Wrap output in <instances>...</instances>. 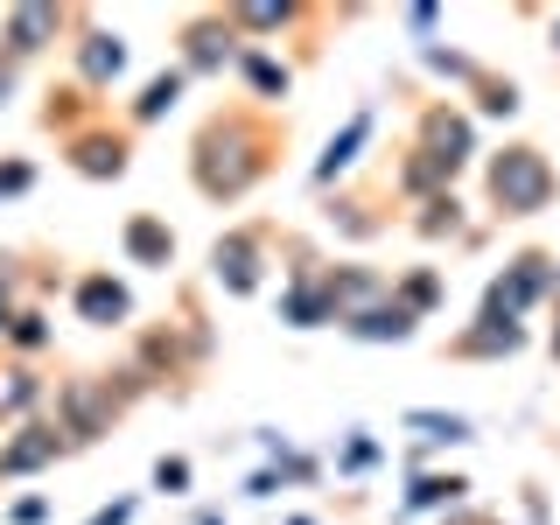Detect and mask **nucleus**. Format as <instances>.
<instances>
[{"instance_id": "obj_15", "label": "nucleus", "mask_w": 560, "mask_h": 525, "mask_svg": "<svg viewBox=\"0 0 560 525\" xmlns=\"http://www.w3.org/2000/svg\"><path fill=\"white\" fill-rule=\"evenodd\" d=\"M245 78H253L259 92H288V70H280L273 57H245Z\"/></svg>"}, {"instance_id": "obj_14", "label": "nucleus", "mask_w": 560, "mask_h": 525, "mask_svg": "<svg viewBox=\"0 0 560 525\" xmlns=\"http://www.w3.org/2000/svg\"><path fill=\"white\" fill-rule=\"evenodd\" d=\"M175 92H183V78H154V84H148V98H140V119H162L168 105H175Z\"/></svg>"}, {"instance_id": "obj_8", "label": "nucleus", "mask_w": 560, "mask_h": 525, "mask_svg": "<svg viewBox=\"0 0 560 525\" xmlns=\"http://www.w3.org/2000/svg\"><path fill=\"white\" fill-rule=\"evenodd\" d=\"M218 280L224 288H253L259 280V253H253V238H218Z\"/></svg>"}, {"instance_id": "obj_3", "label": "nucleus", "mask_w": 560, "mask_h": 525, "mask_svg": "<svg viewBox=\"0 0 560 525\" xmlns=\"http://www.w3.org/2000/svg\"><path fill=\"white\" fill-rule=\"evenodd\" d=\"M63 455V428H43V420H28L22 434H14L8 448H0V477H35L43 463H57Z\"/></svg>"}, {"instance_id": "obj_5", "label": "nucleus", "mask_w": 560, "mask_h": 525, "mask_svg": "<svg viewBox=\"0 0 560 525\" xmlns=\"http://www.w3.org/2000/svg\"><path fill=\"white\" fill-rule=\"evenodd\" d=\"M57 28H63L57 8H14L8 14V49H14V57H35V49H43Z\"/></svg>"}, {"instance_id": "obj_4", "label": "nucleus", "mask_w": 560, "mask_h": 525, "mask_svg": "<svg viewBox=\"0 0 560 525\" xmlns=\"http://www.w3.org/2000/svg\"><path fill=\"white\" fill-rule=\"evenodd\" d=\"M78 315H84L92 329H113L119 315H127V288H119L113 273H84V280H78Z\"/></svg>"}, {"instance_id": "obj_2", "label": "nucleus", "mask_w": 560, "mask_h": 525, "mask_svg": "<svg viewBox=\"0 0 560 525\" xmlns=\"http://www.w3.org/2000/svg\"><path fill=\"white\" fill-rule=\"evenodd\" d=\"M57 413H63L70 442H92L105 420H113V399H105V385H92V378H70L63 393H57Z\"/></svg>"}, {"instance_id": "obj_6", "label": "nucleus", "mask_w": 560, "mask_h": 525, "mask_svg": "<svg viewBox=\"0 0 560 525\" xmlns=\"http://www.w3.org/2000/svg\"><path fill=\"white\" fill-rule=\"evenodd\" d=\"M78 70H84V84H113L119 70H127V43H119V35H84Z\"/></svg>"}, {"instance_id": "obj_12", "label": "nucleus", "mask_w": 560, "mask_h": 525, "mask_svg": "<svg viewBox=\"0 0 560 525\" xmlns=\"http://www.w3.org/2000/svg\"><path fill=\"white\" fill-rule=\"evenodd\" d=\"M350 329H358V337H407L413 315H407V308H372V315H358Z\"/></svg>"}, {"instance_id": "obj_21", "label": "nucleus", "mask_w": 560, "mask_h": 525, "mask_svg": "<svg viewBox=\"0 0 560 525\" xmlns=\"http://www.w3.org/2000/svg\"><path fill=\"white\" fill-rule=\"evenodd\" d=\"M127 512H133V504H113V512H98L92 525H127Z\"/></svg>"}, {"instance_id": "obj_22", "label": "nucleus", "mask_w": 560, "mask_h": 525, "mask_svg": "<svg viewBox=\"0 0 560 525\" xmlns=\"http://www.w3.org/2000/svg\"><path fill=\"white\" fill-rule=\"evenodd\" d=\"M8 329H14V308H8V288H0V343H8Z\"/></svg>"}, {"instance_id": "obj_16", "label": "nucleus", "mask_w": 560, "mask_h": 525, "mask_svg": "<svg viewBox=\"0 0 560 525\" xmlns=\"http://www.w3.org/2000/svg\"><path fill=\"white\" fill-rule=\"evenodd\" d=\"M413 428L428 434V442H463V434H469L463 420H442V413H413Z\"/></svg>"}, {"instance_id": "obj_20", "label": "nucleus", "mask_w": 560, "mask_h": 525, "mask_svg": "<svg viewBox=\"0 0 560 525\" xmlns=\"http://www.w3.org/2000/svg\"><path fill=\"white\" fill-rule=\"evenodd\" d=\"M8 518H14V525H43V518H49V498H22Z\"/></svg>"}, {"instance_id": "obj_19", "label": "nucleus", "mask_w": 560, "mask_h": 525, "mask_svg": "<svg viewBox=\"0 0 560 525\" xmlns=\"http://www.w3.org/2000/svg\"><path fill=\"white\" fill-rule=\"evenodd\" d=\"M154 483H162V490H183V483H189V463H183V455H168V463H154Z\"/></svg>"}, {"instance_id": "obj_13", "label": "nucleus", "mask_w": 560, "mask_h": 525, "mask_svg": "<svg viewBox=\"0 0 560 525\" xmlns=\"http://www.w3.org/2000/svg\"><path fill=\"white\" fill-rule=\"evenodd\" d=\"M364 133H372V119H350V127H343V140H329V162H323V175H337V168L350 162V148H358Z\"/></svg>"}, {"instance_id": "obj_7", "label": "nucleus", "mask_w": 560, "mask_h": 525, "mask_svg": "<svg viewBox=\"0 0 560 525\" xmlns=\"http://www.w3.org/2000/svg\"><path fill=\"white\" fill-rule=\"evenodd\" d=\"M127 253L140 259V267H168V253H175V232L162 218H133L127 224Z\"/></svg>"}, {"instance_id": "obj_1", "label": "nucleus", "mask_w": 560, "mask_h": 525, "mask_svg": "<svg viewBox=\"0 0 560 525\" xmlns=\"http://www.w3.org/2000/svg\"><path fill=\"white\" fill-rule=\"evenodd\" d=\"M490 197L525 218V210H539V203L553 197V175H547V162H539L533 148H512V154L490 162Z\"/></svg>"}, {"instance_id": "obj_10", "label": "nucleus", "mask_w": 560, "mask_h": 525, "mask_svg": "<svg viewBox=\"0 0 560 525\" xmlns=\"http://www.w3.org/2000/svg\"><path fill=\"white\" fill-rule=\"evenodd\" d=\"M218 57H232V28H218V22H197L189 28V63H218Z\"/></svg>"}, {"instance_id": "obj_23", "label": "nucleus", "mask_w": 560, "mask_h": 525, "mask_svg": "<svg viewBox=\"0 0 560 525\" xmlns=\"http://www.w3.org/2000/svg\"><path fill=\"white\" fill-rule=\"evenodd\" d=\"M8 92H14V70H8V63H0V105H8Z\"/></svg>"}, {"instance_id": "obj_18", "label": "nucleus", "mask_w": 560, "mask_h": 525, "mask_svg": "<svg viewBox=\"0 0 560 525\" xmlns=\"http://www.w3.org/2000/svg\"><path fill=\"white\" fill-rule=\"evenodd\" d=\"M28 183H35V168H28V162H0V197H22Z\"/></svg>"}, {"instance_id": "obj_11", "label": "nucleus", "mask_w": 560, "mask_h": 525, "mask_svg": "<svg viewBox=\"0 0 560 525\" xmlns=\"http://www.w3.org/2000/svg\"><path fill=\"white\" fill-rule=\"evenodd\" d=\"M35 399H43V378H35V372H8V385H0V413H28Z\"/></svg>"}, {"instance_id": "obj_9", "label": "nucleus", "mask_w": 560, "mask_h": 525, "mask_svg": "<svg viewBox=\"0 0 560 525\" xmlns=\"http://www.w3.org/2000/svg\"><path fill=\"white\" fill-rule=\"evenodd\" d=\"M84 175H119L127 168V140H105V133H92V140H78V154H70Z\"/></svg>"}, {"instance_id": "obj_17", "label": "nucleus", "mask_w": 560, "mask_h": 525, "mask_svg": "<svg viewBox=\"0 0 560 525\" xmlns=\"http://www.w3.org/2000/svg\"><path fill=\"white\" fill-rule=\"evenodd\" d=\"M43 337H49L43 315H14V329H8V343H14V350H43Z\"/></svg>"}]
</instances>
